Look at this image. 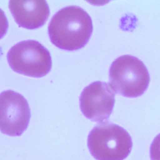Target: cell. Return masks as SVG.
I'll use <instances>...</instances> for the list:
<instances>
[{
    "mask_svg": "<svg viewBox=\"0 0 160 160\" xmlns=\"http://www.w3.org/2000/svg\"><path fill=\"white\" fill-rule=\"evenodd\" d=\"M92 19L81 7L69 6L59 10L51 18L48 34L56 47L67 51L83 48L92 32Z\"/></svg>",
    "mask_w": 160,
    "mask_h": 160,
    "instance_id": "6da1fadb",
    "label": "cell"
},
{
    "mask_svg": "<svg viewBox=\"0 0 160 160\" xmlns=\"http://www.w3.org/2000/svg\"><path fill=\"white\" fill-rule=\"evenodd\" d=\"M132 146L129 134L111 122H101L89 132L88 147L96 160H124Z\"/></svg>",
    "mask_w": 160,
    "mask_h": 160,
    "instance_id": "7a4b0ae2",
    "label": "cell"
},
{
    "mask_svg": "<svg viewBox=\"0 0 160 160\" xmlns=\"http://www.w3.org/2000/svg\"><path fill=\"white\" fill-rule=\"evenodd\" d=\"M109 85L114 92L128 98L142 95L147 89L150 76L142 61L131 55L116 59L109 71Z\"/></svg>",
    "mask_w": 160,
    "mask_h": 160,
    "instance_id": "3957f363",
    "label": "cell"
},
{
    "mask_svg": "<svg viewBox=\"0 0 160 160\" xmlns=\"http://www.w3.org/2000/svg\"><path fill=\"white\" fill-rule=\"evenodd\" d=\"M11 68L15 72L34 78H41L51 70L52 61L49 51L35 40L20 41L7 54Z\"/></svg>",
    "mask_w": 160,
    "mask_h": 160,
    "instance_id": "277c9868",
    "label": "cell"
},
{
    "mask_svg": "<svg viewBox=\"0 0 160 160\" xmlns=\"http://www.w3.org/2000/svg\"><path fill=\"white\" fill-rule=\"evenodd\" d=\"M31 110L21 94L7 90L0 94V131L10 136H19L28 128Z\"/></svg>",
    "mask_w": 160,
    "mask_h": 160,
    "instance_id": "5b68a950",
    "label": "cell"
},
{
    "mask_svg": "<svg viewBox=\"0 0 160 160\" xmlns=\"http://www.w3.org/2000/svg\"><path fill=\"white\" fill-rule=\"evenodd\" d=\"M115 92L109 84L95 81L85 87L79 98L80 109L83 115L95 122L107 120L114 104Z\"/></svg>",
    "mask_w": 160,
    "mask_h": 160,
    "instance_id": "8992f818",
    "label": "cell"
},
{
    "mask_svg": "<svg viewBox=\"0 0 160 160\" xmlns=\"http://www.w3.org/2000/svg\"><path fill=\"white\" fill-rule=\"evenodd\" d=\"M9 8L19 26L29 29L44 25L50 13L49 6L44 0H11Z\"/></svg>",
    "mask_w": 160,
    "mask_h": 160,
    "instance_id": "52a82bcc",
    "label": "cell"
},
{
    "mask_svg": "<svg viewBox=\"0 0 160 160\" xmlns=\"http://www.w3.org/2000/svg\"><path fill=\"white\" fill-rule=\"evenodd\" d=\"M149 153L151 160H160V133L153 139Z\"/></svg>",
    "mask_w": 160,
    "mask_h": 160,
    "instance_id": "ba28073f",
    "label": "cell"
},
{
    "mask_svg": "<svg viewBox=\"0 0 160 160\" xmlns=\"http://www.w3.org/2000/svg\"><path fill=\"white\" fill-rule=\"evenodd\" d=\"M8 26V19L4 11L0 9V39L6 34Z\"/></svg>",
    "mask_w": 160,
    "mask_h": 160,
    "instance_id": "9c48e42d",
    "label": "cell"
}]
</instances>
